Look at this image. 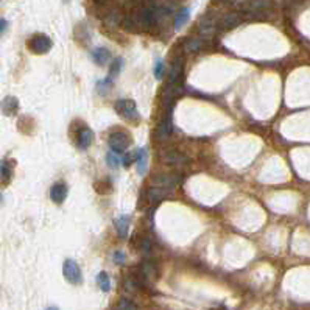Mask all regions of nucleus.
<instances>
[{"instance_id": "7c9ffc66", "label": "nucleus", "mask_w": 310, "mask_h": 310, "mask_svg": "<svg viewBox=\"0 0 310 310\" xmlns=\"http://www.w3.org/2000/svg\"><path fill=\"white\" fill-rule=\"evenodd\" d=\"M47 310H58V307H53V305H51V307H48Z\"/></svg>"}, {"instance_id": "2eb2a0df", "label": "nucleus", "mask_w": 310, "mask_h": 310, "mask_svg": "<svg viewBox=\"0 0 310 310\" xmlns=\"http://www.w3.org/2000/svg\"><path fill=\"white\" fill-rule=\"evenodd\" d=\"M189 17H190V8H189V7H187V8H181V10L176 13L175 19H173L175 30H181V27H183V25H186V22L189 20Z\"/></svg>"}, {"instance_id": "393cba45", "label": "nucleus", "mask_w": 310, "mask_h": 310, "mask_svg": "<svg viewBox=\"0 0 310 310\" xmlns=\"http://www.w3.org/2000/svg\"><path fill=\"white\" fill-rule=\"evenodd\" d=\"M139 249L142 254H150V249H151V245H150V239L148 237H142V240L139 242Z\"/></svg>"}, {"instance_id": "aec40b11", "label": "nucleus", "mask_w": 310, "mask_h": 310, "mask_svg": "<svg viewBox=\"0 0 310 310\" xmlns=\"http://www.w3.org/2000/svg\"><path fill=\"white\" fill-rule=\"evenodd\" d=\"M17 100L14 98V97H7L5 100H4V111L7 112V114H13L16 109H17Z\"/></svg>"}, {"instance_id": "9b49d317", "label": "nucleus", "mask_w": 310, "mask_h": 310, "mask_svg": "<svg viewBox=\"0 0 310 310\" xmlns=\"http://www.w3.org/2000/svg\"><path fill=\"white\" fill-rule=\"evenodd\" d=\"M92 60L95 64L98 66H105L109 60H111V53H109V50L105 48V47H97L92 50Z\"/></svg>"}, {"instance_id": "423d86ee", "label": "nucleus", "mask_w": 310, "mask_h": 310, "mask_svg": "<svg viewBox=\"0 0 310 310\" xmlns=\"http://www.w3.org/2000/svg\"><path fill=\"white\" fill-rule=\"evenodd\" d=\"M161 159L168 165H183V164H186L189 161L184 154H181L179 151H176L173 148L162 150L161 151Z\"/></svg>"}, {"instance_id": "c756f323", "label": "nucleus", "mask_w": 310, "mask_h": 310, "mask_svg": "<svg viewBox=\"0 0 310 310\" xmlns=\"http://www.w3.org/2000/svg\"><path fill=\"white\" fill-rule=\"evenodd\" d=\"M0 23H2V25H0V30H2V33H5V32H7V27H8V22H7L5 19H2V20H0Z\"/></svg>"}, {"instance_id": "a878e982", "label": "nucleus", "mask_w": 310, "mask_h": 310, "mask_svg": "<svg viewBox=\"0 0 310 310\" xmlns=\"http://www.w3.org/2000/svg\"><path fill=\"white\" fill-rule=\"evenodd\" d=\"M131 162H136V154H134V153H123L122 164H123L125 167H130Z\"/></svg>"}, {"instance_id": "ddd939ff", "label": "nucleus", "mask_w": 310, "mask_h": 310, "mask_svg": "<svg viewBox=\"0 0 310 310\" xmlns=\"http://www.w3.org/2000/svg\"><path fill=\"white\" fill-rule=\"evenodd\" d=\"M128 229H130V217L120 215L119 218H116V231H117V236L120 239L128 237Z\"/></svg>"}, {"instance_id": "f03ea898", "label": "nucleus", "mask_w": 310, "mask_h": 310, "mask_svg": "<svg viewBox=\"0 0 310 310\" xmlns=\"http://www.w3.org/2000/svg\"><path fill=\"white\" fill-rule=\"evenodd\" d=\"M29 48L33 51V53L44 55L51 48V39L45 35H35L29 41Z\"/></svg>"}, {"instance_id": "39448f33", "label": "nucleus", "mask_w": 310, "mask_h": 310, "mask_svg": "<svg viewBox=\"0 0 310 310\" xmlns=\"http://www.w3.org/2000/svg\"><path fill=\"white\" fill-rule=\"evenodd\" d=\"M179 175L178 173H164V175H158L153 178V186L158 187H164V189H175L179 183Z\"/></svg>"}, {"instance_id": "412c9836", "label": "nucleus", "mask_w": 310, "mask_h": 310, "mask_svg": "<svg viewBox=\"0 0 310 310\" xmlns=\"http://www.w3.org/2000/svg\"><path fill=\"white\" fill-rule=\"evenodd\" d=\"M116 310H139V308H137V305H136L133 301L126 299V298H122V299L117 302Z\"/></svg>"}, {"instance_id": "20e7f679", "label": "nucleus", "mask_w": 310, "mask_h": 310, "mask_svg": "<svg viewBox=\"0 0 310 310\" xmlns=\"http://www.w3.org/2000/svg\"><path fill=\"white\" fill-rule=\"evenodd\" d=\"M131 144V139L128 134L122 133V131H116L109 136V147L112 151H117V153H123L128 147Z\"/></svg>"}, {"instance_id": "f8f14e48", "label": "nucleus", "mask_w": 310, "mask_h": 310, "mask_svg": "<svg viewBox=\"0 0 310 310\" xmlns=\"http://www.w3.org/2000/svg\"><path fill=\"white\" fill-rule=\"evenodd\" d=\"M168 189H164V187H158V186H151L150 190H148V201L151 204H158L161 203L167 195H168Z\"/></svg>"}, {"instance_id": "1a4fd4ad", "label": "nucleus", "mask_w": 310, "mask_h": 310, "mask_svg": "<svg viewBox=\"0 0 310 310\" xmlns=\"http://www.w3.org/2000/svg\"><path fill=\"white\" fill-rule=\"evenodd\" d=\"M139 273H140V277L145 280V282H153L158 276V268L154 265V262L151 261H144L140 264V268H139Z\"/></svg>"}, {"instance_id": "c85d7f7f", "label": "nucleus", "mask_w": 310, "mask_h": 310, "mask_svg": "<svg viewBox=\"0 0 310 310\" xmlns=\"http://www.w3.org/2000/svg\"><path fill=\"white\" fill-rule=\"evenodd\" d=\"M2 178H4V183H7V181L11 178V170H10V165L7 162L2 164Z\"/></svg>"}, {"instance_id": "f3484780", "label": "nucleus", "mask_w": 310, "mask_h": 310, "mask_svg": "<svg viewBox=\"0 0 310 310\" xmlns=\"http://www.w3.org/2000/svg\"><path fill=\"white\" fill-rule=\"evenodd\" d=\"M97 284H98V287L101 289V292L106 293V292L111 290V280H109L108 273H105V271L98 273V276H97Z\"/></svg>"}, {"instance_id": "6e6552de", "label": "nucleus", "mask_w": 310, "mask_h": 310, "mask_svg": "<svg viewBox=\"0 0 310 310\" xmlns=\"http://www.w3.org/2000/svg\"><path fill=\"white\" fill-rule=\"evenodd\" d=\"M67 193H69V189H67V186L64 183L53 184V186L50 187V192H48L50 200L53 201V203H57V204H61L67 198Z\"/></svg>"}, {"instance_id": "6ab92c4d", "label": "nucleus", "mask_w": 310, "mask_h": 310, "mask_svg": "<svg viewBox=\"0 0 310 310\" xmlns=\"http://www.w3.org/2000/svg\"><path fill=\"white\" fill-rule=\"evenodd\" d=\"M122 67H123V60H122V58H116V60L111 63V66H109V78H111V80L116 78V76L120 73Z\"/></svg>"}, {"instance_id": "7ed1b4c3", "label": "nucleus", "mask_w": 310, "mask_h": 310, "mask_svg": "<svg viewBox=\"0 0 310 310\" xmlns=\"http://www.w3.org/2000/svg\"><path fill=\"white\" fill-rule=\"evenodd\" d=\"M63 274H64L66 280L70 282V284H80L81 279H83V277H81V270H80L78 264H76L75 261H72V259L64 261Z\"/></svg>"}, {"instance_id": "dca6fc26", "label": "nucleus", "mask_w": 310, "mask_h": 310, "mask_svg": "<svg viewBox=\"0 0 310 310\" xmlns=\"http://www.w3.org/2000/svg\"><path fill=\"white\" fill-rule=\"evenodd\" d=\"M134 154H136V168L139 175H144L147 168V150L139 148L137 151H134Z\"/></svg>"}, {"instance_id": "4468645a", "label": "nucleus", "mask_w": 310, "mask_h": 310, "mask_svg": "<svg viewBox=\"0 0 310 310\" xmlns=\"http://www.w3.org/2000/svg\"><path fill=\"white\" fill-rule=\"evenodd\" d=\"M181 72H183V61H181V58H176V60L173 61L172 70H170V73H168V83H170V84H178L179 76H181Z\"/></svg>"}, {"instance_id": "9d476101", "label": "nucleus", "mask_w": 310, "mask_h": 310, "mask_svg": "<svg viewBox=\"0 0 310 310\" xmlns=\"http://www.w3.org/2000/svg\"><path fill=\"white\" fill-rule=\"evenodd\" d=\"M94 142V133L91 128L88 126H83L81 130L78 131V134H76V144H78V147L81 150H86L92 145Z\"/></svg>"}, {"instance_id": "b1692460", "label": "nucleus", "mask_w": 310, "mask_h": 310, "mask_svg": "<svg viewBox=\"0 0 310 310\" xmlns=\"http://www.w3.org/2000/svg\"><path fill=\"white\" fill-rule=\"evenodd\" d=\"M200 29H201V33H203V35H206V36H211V35L215 32V23H214V22H211V20H203Z\"/></svg>"}, {"instance_id": "f257e3e1", "label": "nucleus", "mask_w": 310, "mask_h": 310, "mask_svg": "<svg viewBox=\"0 0 310 310\" xmlns=\"http://www.w3.org/2000/svg\"><path fill=\"white\" fill-rule=\"evenodd\" d=\"M116 111L120 117L126 120H139V111L136 106V101L133 100H117L116 101Z\"/></svg>"}, {"instance_id": "5701e85b", "label": "nucleus", "mask_w": 310, "mask_h": 310, "mask_svg": "<svg viewBox=\"0 0 310 310\" xmlns=\"http://www.w3.org/2000/svg\"><path fill=\"white\" fill-rule=\"evenodd\" d=\"M106 162H108L109 167L116 168V167H119V164L122 162V158H119V153H117V151H109V153L106 154Z\"/></svg>"}, {"instance_id": "a211bd4d", "label": "nucleus", "mask_w": 310, "mask_h": 310, "mask_svg": "<svg viewBox=\"0 0 310 310\" xmlns=\"http://www.w3.org/2000/svg\"><path fill=\"white\" fill-rule=\"evenodd\" d=\"M239 22H240L239 14H228V16H224L223 20H221V29H224V30L232 29V27H236Z\"/></svg>"}, {"instance_id": "0eeeda50", "label": "nucleus", "mask_w": 310, "mask_h": 310, "mask_svg": "<svg viewBox=\"0 0 310 310\" xmlns=\"http://www.w3.org/2000/svg\"><path fill=\"white\" fill-rule=\"evenodd\" d=\"M173 133V122H172V108H168L167 111V116L164 120H161V123L158 125L156 128V133H154V136H156L158 139H167L170 134Z\"/></svg>"}, {"instance_id": "cd10ccee", "label": "nucleus", "mask_w": 310, "mask_h": 310, "mask_svg": "<svg viewBox=\"0 0 310 310\" xmlns=\"http://www.w3.org/2000/svg\"><path fill=\"white\" fill-rule=\"evenodd\" d=\"M112 261L117 264V265H123L125 264V252L123 251H116L112 254Z\"/></svg>"}, {"instance_id": "4be33fe9", "label": "nucleus", "mask_w": 310, "mask_h": 310, "mask_svg": "<svg viewBox=\"0 0 310 310\" xmlns=\"http://www.w3.org/2000/svg\"><path fill=\"white\" fill-rule=\"evenodd\" d=\"M201 48V41L193 38V39H189L186 44H184V50L187 53H193V51H198Z\"/></svg>"}, {"instance_id": "bb28decb", "label": "nucleus", "mask_w": 310, "mask_h": 310, "mask_svg": "<svg viewBox=\"0 0 310 310\" xmlns=\"http://www.w3.org/2000/svg\"><path fill=\"white\" fill-rule=\"evenodd\" d=\"M162 75H164V63H162V60H158L156 66H154V76H156L158 80H161Z\"/></svg>"}]
</instances>
